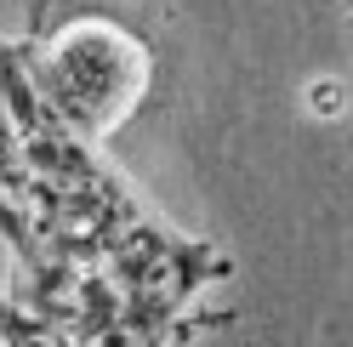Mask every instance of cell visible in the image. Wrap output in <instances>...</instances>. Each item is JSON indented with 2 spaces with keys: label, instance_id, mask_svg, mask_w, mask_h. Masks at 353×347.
<instances>
[{
  "label": "cell",
  "instance_id": "2",
  "mask_svg": "<svg viewBox=\"0 0 353 347\" xmlns=\"http://www.w3.org/2000/svg\"><path fill=\"white\" fill-rule=\"evenodd\" d=\"M103 273L120 291V319H125V341H154L165 324L183 319L194 291L211 279H228V256L194 240L154 228V222H131L114 245L103 251Z\"/></svg>",
  "mask_w": 353,
  "mask_h": 347
},
{
  "label": "cell",
  "instance_id": "4",
  "mask_svg": "<svg viewBox=\"0 0 353 347\" xmlns=\"http://www.w3.org/2000/svg\"><path fill=\"white\" fill-rule=\"evenodd\" d=\"M347 23H353V0H347Z\"/></svg>",
  "mask_w": 353,
  "mask_h": 347
},
{
  "label": "cell",
  "instance_id": "3",
  "mask_svg": "<svg viewBox=\"0 0 353 347\" xmlns=\"http://www.w3.org/2000/svg\"><path fill=\"white\" fill-rule=\"evenodd\" d=\"M353 108V97H347V85L342 80H314L307 85V114H319V120H342Z\"/></svg>",
  "mask_w": 353,
  "mask_h": 347
},
{
  "label": "cell",
  "instance_id": "1",
  "mask_svg": "<svg viewBox=\"0 0 353 347\" xmlns=\"http://www.w3.org/2000/svg\"><path fill=\"white\" fill-rule=\"evenodd\" d=\"M6 57L23 63L29 80L40 85V97L92 143L114 137L137 114L154 80L148 40L131 34L108 12H74L63 23H52L46 34H17Z\"/></svg>",
  "mask_w": 353,
  "mask_h": 347
}]
</instances>
